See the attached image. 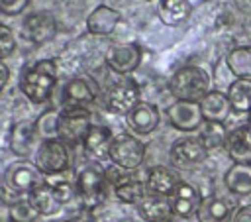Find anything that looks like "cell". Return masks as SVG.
<instances>
[{
  "mask_svg": "<svg viewBox=\"0 0 251 222\" xmlns=\"http://www.w3.org/2000/svg\"><path fill=\"white\" fill-rule=\"evenodd\" d=\"M224 185L231 194H251V163H231L224 173Z\"/></svg>",
  "mask_w": 251,
  "mask_h": 222,
  "instance_id": "603a6c76",
  "label": "cell"
},
{
  "mask_svg": "<svg viewBox=\"0 0 251 222\" xmlns=\"http://www.w3.org/2000/svg\"><path fill=\"white\" fill-rule=\"evenodd\" d=\"M33 165L39 169V173L43 177H51V175L69 171V165H71L69 145L63 143L59 138L39 141L33 151Z\"/></svg>",
  "mask_w": 251,
  "mask_h": 222,
  "instance_id": "3957f363",
  "label": "cell"
},
{
  "mask_svg": "<svg viewBox=\"0 0 251 222\" xmlns=\"http://www.w3.org/2000/svg\"><path fill=\"white\" fill-rule=\"evenodd\" d=\"M169 124L178 132H198L204 124V116L198 102H186V100H175L167 108Z\"/></svg>",
  "mask_w": 251,
  "mask_h": 222,
  "instance_id": "4fadbf2b",
  "label": "cell"
},
{
  "mask_svg": "<svg viewBox=\"0 0 251 222\" xmlns=\"http://www.w3.org/2000/svg\"><path fill=\"white\" fill-rule=\"evenodd\" d=\"M231 222H251V204H243L233 212Z\"/></svg>",
  "mask_w": 251,
  "mask_h": 222,
  "instance_id": "d590c367",
  "label": "cell"
},
{
  "mask_svg": "<svg viewBox=\"0 0 251 222\" xmlns=\"http://www.w3.org/2000/svg\"><path fill=\"white\" fill-rule=\"evenodd\" d=\"M114 194L118 200H122L126 204H139V200L147 194L145 181H139V179H133L127 175L124 181H120L114 187Z\"/></svg>",
  "mask_w": 251,
  "mask_h": 222,
  "instance_id": "f546056e",
  "label": "cell"
},
{
  "mask_svg": "<svg viewBox=\"0 0 251 222\" xmlns=\"http://www.w3.org/2000/svg\"><path fill=\"white\" fill-rule=\"evenodd\" d=\"M202 198L204 196L200 194V191L194 185L186 183V181H180L176 185V189L173 191V194L169 196L173 214L178 216V218H192V216H196V212H198V208L202 204Z\"/></svg>",
  "mask_w": 251,
  "mask_h": 222,
  "instance_id": "5bb4252c",
  "label": "cell"
},
{
  "mask_svg": "<svg viewBox=\"0 0 251 222\" xmlns=\"http://www.w3.org/2000/svg\"><path fill=\"white\" fill-rule=\"evenodd\" d=\"M208 153L210 151L204 147L198 136H186L173 141L169 157H171V163L178 169H194L206 161Z\"/></svg>",
  "mask_w": 251,
  "mask_h": 222,
  "instance_id": "ba28073f",
  "label": "cell"
},
{
  "mask_svg": "<svg viewBox=\"0 0 251 222\" xmlns=\"http://www.w3.org/2000/svg\"><path fill=\"white\" fill-rule=\"evenodd\" d=\"M29 0H0V12L4 16H18L27 8Z\"/></svg>",
  "mask_w": 251,
  "mask_h": 222,
  "instance_id": "e575fe53",
  "label": "cell"
},
{
  "mask_svg": "<svg viewBox=\"0 0 251 222\" xmlns=\"http://www.w3.org/2000/svg\"><path fill=\"white\" fill-rule=\"evenodd\" d=\"M178 183H180V179L176 177V173L171 171L165 165L151 167L147 171V177H145V189H147V193L149 194H157V196H171Z\"/></svg>",
  "mask_w": 251,
  "mask_h": 222,
  "instance_id": "e0dca14e",
  "label": "cell"
},
{
  "mask_svg": "<svg viewBox=\"0 0 251 222\" xmlns=\"http://www.w3.org/2000/svg\"><path fill=\"white\" fill-rule=\"evenodd\" d=\"M137 212L145 222H169L173 216L169 196H157L149 193L139 200Z\"/></svg>",
  "mask_w": 251,
  "mask_h": 222,
  "instance_id": "ffe728a7",
  "label": "cell"
},
{
  "mask_svg": "<svg viewBox=\"0 0 251 222\" xmlns=\"http://www.w3.org/2000/svg\"><path fill=\"white\" fill-rule=\"evenodd\" d=\"M161 122V114H159V108L151 102H139L127 116H126V124L127 128L133 132V134H139V136H149L151 132L157 130Z\"/></svg>",
  "mask_w": 251,
  "mask_h": 222,
  "instance_id": "2e32d148",
  "label": "cell"
},
{
  "mask_svg": "<svg viewBox=\"0 0 251 222\" xmlns=\"http://www.w3.org/2000/svg\"><path fill=\"white\" fill-rule=\"evenodd\" d=\"M243 132H245V136H247V139H249V143H251V120L243 126Z\"/></svg>",
  "mask_w": 251,
  "mask_h": 222,
  "instance_id": "f35d334b",
  "label": "cell"
},
{
  "mask_svg": "<svg viewBox=\"0 0 251 222\" xmlns=\"http://www.w3.org/2000/svg\"><path fill=\"white\" fill-rule=\"evenodd\" d=\"M43 181H45V177L39 173V169L35 165L18 161L8 167L6 177H4V187L18 196H29V193Z\"/></svg>",
  "mask_w": 251,
  "mask_h": 222,
  "instance_id": "9c48e42d",
  "label": "cell"
},
{
  "mask_svg": "<svg viewBox=\"0 0 251 222\" xmlns=\"http://www.w3.org/2000/svg\"><path fill=\"white\" fill-rule=\"evenodd\" d=\"M65 173H67V171H65ZM45 181L51 185V189L55 191L57 198H59L63 204H67V202H71L75 196H78V191H76V179L73 181V179L63 177V173H59V175L45 177Z\"/></svg>",
  "mask_w": 251,
  "mask_h": 222,
  "instance_id": "1f68e13d",
  "label": "cell"
},
{
  "mask_svg": "<svg viewBox=\"0 0 251 222\" xmlns=\"http://www.w3.org/2000/svg\"><path fill=\"white\" fill-rule=\"evenodd\" d=\"M157 14H159V20L165 26L176 28V26L184 24L190 18L192 4L188 0H159Z\"/></svg>",
  "mask_w": 251,
  "mask_h": 222,
  "instance_id": "cb8c5ba5",
  "label": "cell"
},
{
  "mask_svg": "<svg viewBox=\"0 0 251 222\" xmlns=\"http://www.w3.org/2000/svg\"><path fill=\"white\" fill-rule=\"evenodd\" d=\"M226 65L235 79H251V45L233 47L226 55Z\"/></svg>",
  "mask_w": 251,
  "mask_h": 222,
  "instance_id": "83f0119b",
  "label": "cell"
},
{
  "mask_svg": "<svg viewBox=\"0 0 251 222\" xmlns=\"http://www.w3.org/2000/svg\"><path fill=\"white\" fill-rule=\"evenodd\" d=\"M16 49V37L12 28H8L6 24L0 22V61L6 59L8 55H12Z\"/></svg>",
  "mask_w": 251,
  "mask_h": 222,
  "instance_id": "836d02e7",
  "label": "cell"
},
{
  "mask_svg": "<svg viewBox=\"0 0 251 222\" xmlns=\"http://www.w3.org/2000/svg\"><path fill=\"white\" fill-rule=\"evenodd\" d=\"M63 222H90L84 214H78V216H71V218H67V220H63Z\"/></svg>",
  "mask_w": 251,
  "mask_h": 222,
  "instance_id": "74e56055",
  "label": "cell"
},
{
  "mask_svg": "<svg viewBox=\"0 0 251 222\" xmlns=\"http://www.w3.org/2000/svg\"><path fill=\"white\" fill-rule=\"evenodd\" d=\"M8 81H10V69H8V65L4 61H0V94L6 88Z\"/></svg>",
  "mask_w": 251,
  "mask_h": 222,
  "instance_id": "8d00e7d4",
  "label": "cell"
},
{
  "mask_svg": "<svg viewBox=\"0 0 251 222\" xmlns=\"http://www.w3.org/2000/svg\"><path fill=\"white\" fill-rule=\"evenodd\" d=\"M106 171L98 165H86L76 175V191L84 210H92L104 202L106 196Z\"/></svg>",
  "mask_w": 251,
  "mask_h": 222,
  "instance_id": "277c9868",
  "label": "cell"
},
{
  "mask_svg": "<svg viewBox=\"0 0 251 222\" xmlns=\"http://www.w3.org/2000/svg\"><path fill=\"white\" fill-rule=\"evenodd\" d=\"M8 218H10V222H35L39 218V212L31 204L29 196H24V198L16 200L14 204H10Z\"/></svg>",
  "mask_w": 251,
  "mask_h": 222,
  "instance_id": "d6a6232c",
  "label": "cell"
},
{
  "mask_svg": "<svg viewBox=\"0 0 251 222\" xmlns=\"http://www.w3.org/2000/svg\"><path fill=\"white\" fill-rule=\"evenodd\" d=\"M35 134V120H20L10 128L8 134V147L18 157H27L33 151V145L37 141Z\"/></svg>",
  "mask_w": 251,
  "mask_h": 222,
  "instance_id": "9a60e30c",
  "label": "cell"
},
{
  "mask_svg": "<svg viewBox=\"0 0 251 222\" xmlns=\"http://www.w3.org/2000/svg\"><path fill=\"white\" fill-rule=\"evenodd\" d=\"M139 86L131 79H122L118 83H112L102 92V106L110 114L127 116L137 104H139Z\"/></svg>",
  "mask_w": 251,
  "mask_h": 222,
  "instance_id": "8992f818",
  "label": "cell"
},
{
  "mask_svg": "<svg viewBox=\"0 0 251 222\" xmlns=\"http://www.w3.org/2000/svg\"><path fill=\"white\" fill-rule=\"evenodd\" d=\"M122 20V14L110 6H96L88 18H86V29L92 33V35H110L114 33V29L118 28Z\"/></svg>",
  "mask_w": 251,
  "mask_h": 222,
  "instance_id": "ac0fdd59",
  "label": "cell"
},
{
  "mask_svg": "<svg viewBox=\"0 0 251 222\" xmlns=\"http://www.w3.org/2000/svg\"><path fill=\"white\" fill-rule=\"evenodd\" d=\"M227 100L231 112L249 114L251 112V79H235L227 86Z\"/></svg>",
  "mask_w": 251,
  "mask_h": 222,
  "instance_id": "484cf974",
  "label": "cell"
},
{
  "mask_svg": "<svg viewBox=\"0 0 251 222\" xmlns=\"http://www.w3.org/2000/svg\"><path fill=\"white\" fill-rule=\"evenodd\" d=\"M141 47L135 43H116L108 47L104 61L116 75H129L141 65Z\"/></svg>",
  "mask_w": 251,
  "mask_h": 222,
  "instance_id": "8fae6325",
  "label": "cell"
},
{
  "mask_svg": "<svg viewBox=\"0 0 251 222\" xmlns=\"http://www.w3.org/2000/svg\"><path fill=\"white\" fill-rule=\"evenodd\" d=\"M98 96H100V86L88 75L73 77L71 81H67V84L63 88V104H65V108H86Z\"/></svg>",
  "mask_w": 251,
  "mask_h": 222,
  "instance_id": "30bf717a",
  "label": "cell"
},
{
  "mask_svg": "<svg viewBox=\"0 0 251 222\" xmlns=\"http://www.w3.org/2000/svg\"><path fill=\"white\" fill-rule=\"evenodd\" d=\"M59 114H61V110L49 108V110L41 112L39 118H35V134L41 141L59 138Z\"/></svg>",
  "mask_w": 251,
  "mask_h": 222,
  "instance_id": "4dcf8cb0",
  "label": "cell"
},
{
  "mask_svg": "<svg viewBox=\"0 0 251 222\" xmlns=\"http://www.w3.org/2000/svg\"><path fill=\"white\" fill-rule=\"evenodd\" d=\"M198 222H231L233 204L222 196H204L196 212Z\"/></svg>",
  "mask_w": 251,
  "mask_h": 222,
  "instance_id": "d6986e66",
  "label": "cell"
},
{
  "mask_svg": "<svg viewBox=\"0 0 251 222\" xmlns=\"http://www.w3.org/2000/svg\"><path fill=\"white\" fill-rule=\"evenodd\" d=\"M92 126V114L86 108H63L59 114V139L69 147L80 145Z\"/></svg>",
  "mask_w": 251,
  "mask_h": 222,
  "instance_id": "52a82bcc",
  "label": "cell"
},
{
  "mask_svg": "<svg viewBox=\"0 0 251 222\" xmlns=\"http://www.w3.org/2000/svg\"><path fill=\"white\" fill-rule=\"evenodd\" d=\"M198 104H200L204 122H224L226 124V120L231 114L227 94L222 90H210Z\"/></svg>",
  "mask_w": 251,
  "mask_h": 222,
  "instance_id": "44dd1931",
  "label": "cell"
},
{
  "mask_svg": "<svg viewBox=\"0 0 251 222\" xmlns=\"http://www.w3.org/2000/svg\"><path fill=\"white\" fill-rule=\"evenodd\" d=\"M227 136H229V132L224 122H204L198 130V139L204 143V147L208 151L226 147Z\"/></svg>",
  "mask_w": 251,
  "mask_h": 222,
  "instance_id": "f1b7e54d",
  "label": "cell"
},
{
  "mask_svg": "<svg viewBox=\"0 0 251 222\" xmlns=\"http://www.w3.org/2000/svg\"><path fill=\"white\" fill-rule=\"evenodd\" d=\"M57 84V65L53 59H41L29 65L20 77V90L33 104H43L51 98Z\"/></svg>",
  "mask_w": 251,
  "mask_h": 222,
  "instance_id": "6da1fadb",
  "label": "cell"
},
{
  "mask_svg": "<svg viewBox=\"0 0 251 222\" xmlns=\"http://www.w3.org/2000/svg\"><path fill=\"white\" fill-rule=\"evenodd\" d=\"M226 151L233 163H251V143L243 132V126L229 132L226 141Z\"/></svg>",
  "mask_w": 251,
  "mask_h": 222,
  "instance_id": "4316f807",
  "label": "cell"
},
{
  "mask_svg": "<svg viewBox=\"0 0 251 222\" xmlns=\"http://www.w3.org/2000/svg\"><path fill=\"white\" fill-rule=\"evenodd\" d=\"M29 200L39 212V216H55L61 212V206H63V202L57 198L55 191L47 181H43L29 193Z\"/></svg>",
  "mask_w": 251,
  "mask_h": 222,
  "instance_id": "d4e9b609",
  "label": "cell"
},
{
  "mask_svg": "<svg viewBox=\"0 0 251 222\" xmlns=\"http://www.w3.org/2000/svg\"><path fill=\"white\" fill-rule=\"evenodd\" d=\"M112 139H114V134L108 126L92 124L84 141H82V147H84V151H88L96 159H108Z\"/></svg>",
  "mask_w": 251,
  "mask_h": 222,
  "instance_id": "7402d4cb",
  "label": "cell"
},
{
  "mask_svg": "<svg viewBox=\"0 0 251 222\" xmlns=\"http://www.w3.org/2000/svg\"><path fill=\"white\" fill-rule=\"evenodd\" d=\"M145 151H147L145 143L137 139L133 134H118L112 139L108 159L112 161V165L124 171H133L143 163Z\"/></svg>",
  "mask_w": 251,
  "mask_h": 222,
  "instance_id": "5b68a950",
  "label": "cell"
},
{
  "mask_svg": "<svg viewBox=\"0 0 251 222\" xmlns=\"http://www.w3.org/2000/svg\"><path fill=\"white\" fill-rule=\"evenodd\" d=\"M22 33L27 41L35 43V45H41V43H47L55 37L57 33V20L51 12H33L29 16L24 18L22 22Z\"/></svg>",
  "mask_w": 251,
  "mask_h": 222,
  "instance_id": "7c38bea8",
  "label": "cell"
},
{
  "mask_svg": "<svg viewBox=\"0 0 251 222\" xmlns=\"http://www.w3.org/2000/svg\"><path fill=\"white\" fill-rule=\"evenodd\" d=\"M212 79L206 69L198 65H184L175 71L169 81V92L176 100L186 102H200L210 92Z\"/></svg>",
  "mask_w": 251,
  "mask_h": 222,
  "instance_id": "7a4b0ae2",
  "label": "cell"
}]
</instances>
